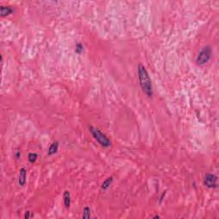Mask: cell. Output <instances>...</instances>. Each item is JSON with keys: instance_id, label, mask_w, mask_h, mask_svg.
Here are the masks:
<instances>
[{"instance_id": "1", "label": "cell", "mask_w": 219, "mask_h": 219, "mask_svg": "<svg viewBox=\"0 0 219 219\" xmlns=\"http://www.w3.org/2000/svg\"><path fill=\"white\" fill-rule=\"evenodd\" d=\"M138 78H139L140 85L142 89L143 93L147 97L151 98L153 95L152 81H151V78L149 76V74L146 68L141 63L138 65Z\"/></svg>"}, {"instance_id": "2", "label": "cell", "mask_w": 219, "mask_h": 219, "mask_svg": "<svg viewBox=\"0 0 219 219\" xmlns=\"http://www.w3.org/2000/svg\"><path fill=\"white\" fill-rule=\"evenodd\" d=\"M89 130H90L91 133L93 134V138L100 144V146H102L104 147H109L111 145V141L108 139V137L105 135V133H102L98 128H97L95 127H93V126H90Z\"/></svg>"}, {"instance_id": "3", "label": "cell", "mask_w": 219, "mask_h": 219, "mask_svg": "<svg viewBox=\"0 0 219 219\" xmlns=\"http://www.w3.org/2000/svg\"><path fill=\"white\" fill-rule=\"evenodd\" d=\"M211 55H212V50H211V48L210 47V46L204 47L200 51L198 57L196 58L197 64L200 65V66H203V65L206 64L210 61V59L211 58Z\"/></svg>"}, {"instance_id": "4", "label": "cell", "mask_w": 219, "mask_h": 219, "mask_svg": "<svg viewBox=\"0 0 219 219\" xmlns=\"http://www.w3.org/2000/svg\"><path fill=\"white\" fill-rule=\"evenodd\" d=\"M218 177L213 174H206L205 175L204 184L205 187L209 188H218Z\"/></svg>"}, {"instance_id": "5", "label": "cell", "mask_w": 219, "mask_h": 219, "mask_svg": "<svg viewBox=\"0 0 219 219\" xmlns=\"http://www.w3.org/2000/svg\"><path fill=\"white\" fill-rule=\"evenodd\" d=\"M27 181V171L24 168H21L19 172V179H18V183L20 186L23 187L26 184Z\"/></svg>"}, {"instance_id": "6", "label": "cell", "mask_w": 219, "mask_h": 219, "mask_svg": "<svg viewBox=\"0 0 219 219\" xmlns=\"http://www.w3.org/2000/svg\"><path fill=\"white\" fill-rule=\"evenodd\" d=\"M13 12H14V10L10 6H1L0 7V14H1V16L3 17L9 16Z\"/></svg>"}, {"instance_id": "7", "label": "cell", "mask_w": 219, "mask_h": 219, "mask_svg": "<svg viewBox=\"0 0 219 219\" xmlns=\"http://www.w3.org/2000/svg\"><path fill=\"white\" fill-rule=\"evenodd\" d=\"M63 203L66 208H69L71 204V199H70V193L68 190L64 191L63 193Z\"/></svg>"}, {"instance_id": "8", "label": "cell", "mask_w": 219, "mask_h": 219, "mask_svg": "<svg viewBox=\"0 0 219 219\" xmlns=\"http://www.w3.org/2000/svg\"><path fill=\"white\" fill-rule=\"evenodd\" d=\"M58 146H59V145H58V142H57V141L52 143V144L50 146L49 149H48V155L51 156V155L57 153V150H58Z\"/></svg>"}, {"instance_id": "9", "label": "cell", "mask_w": 219, "mask_h": 219, "mask_svg": "<svg viewBox=\"0 0 219 219\" xmlns=\"http://www.w3.org/2000/svg\"><path fill=\"white\" fill-rule=\"evenodd\" d=\"M112 182H113V177H112V176H111V177L107 178V179H106V180H105V181L102 183V186H101L102 189L106 190L108 188H110V186L111 185V183H112Z\"/></svg>"}, {"instance_id": "10", "label": "cell", "mask_w": 219, "mask_h": 219, "mask_svg": "<svg viewBox=\"0 0 219 219\" xmlns=\"http://www.w3.org/2000/svg\"><path fill=\"white\" fill-rule=\"evenodd\" d=\"M37 158H38V155H37V153H29V161L30 163H34L36 162V160H37Z\"/></svg>"}, {"instance_id": "11", "label": "cell", "mask_w": 219, "mask_h": 219, "mask_svg": "<svg viewBox=\"0 0 219 219\" xmlns=\"http://www.w3.org/2000/svg\"><path fill=\"white\" fill-rule=\"evenodd\" d=\"M90 214H91V209L89 207H85L83 209V215L82 218L85 219L90 218Z\"/></svg>"}, {"instance_id": "12", "label": "cell", "mask_w": 219, "mask_h": 219, "mask_svg": "<svg viewBox=\"0 0 219 219\" xmlns=\"http://www.w3.org/2000/svg\"><path fill=\"white\" fill-rule=\"evenodd\" d=\"M83 51V46L81 44H77L76 46V53H81Z\"/></svg>"}, {"instance_id": "13", "label": "cell", "mask_w": 219, "mask_h": 219, "mask_svg": "<svg viewBox=\"0 0 219 219\" xmlns=\"http://www.w3.org/2000/svg\"><path fill=\"white\" fill-rule=\"evenodd\" d=\"M24 218H25V219H29L30 218V211H26Z\"/></svg>"}, {"instance_id": "14", "label": "cell", "mask_w": 219, "mask_h": 219, "mask_svg": "<svg viewBox=\"0 0 219 219\" xmlns=\"http://www.w3.org/2000/svg\"><path fill=\"white\" fill-rule=\"evenodd\" d=\"M160 218L159 216H155V217H154V218Z\"/></svg>"}]
</instances>
